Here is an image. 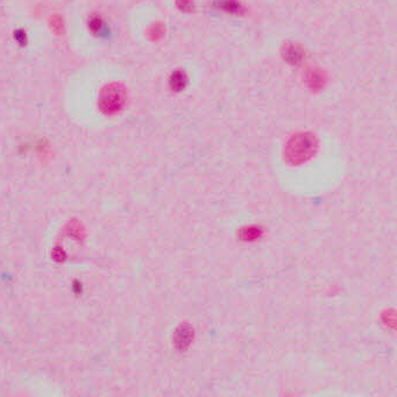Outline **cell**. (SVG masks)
Here are the masks:
<instances>
[{
    "label": "cell",
    "mask_w": 397,
    "mask_h": 397,
    "mask_svg": "<svg viewBox=\"0 0 397 397\" xmlns=\"http://www.w3.org/2000/svg\"><path fill=\"white\" fill-rule=\"evenodd\" d=\"M52 28L55 29V31H62V21L59 20V17H55V19H52Z\"/></svg>",
    "instance_id": "3"
},
{
    "label": "cell",
    "mask_w": 397,
    "mask_h": 397,
    "mask_svg": "<svg viewBox=\"0 0 397 397\" xmlns=\"http://www.w3.org/2000/svg\"><path fill=\"white\" fill-rule=\"evenodd\" d=\"M90 28L91 31L96 33V34H99V33H103L104 31V22L101 20V17L94 15V17L90 19Z\"/></svg>",
    "instance_id": "2"
},
{
    "label": "cell",
    "mask_w": 397,
    "mask_h": 397,
    "mask_svg": "<svg viewBox=\"0 0 397 397\" xmlns=\"http://www.w3.org/2000/svg\"><path fill=\"white\" fill-rule=\"evenodd\" d=\"M126 90L119 83L106 84L99 96V108L105 115H115L125 104Z\"/></svg>",
    "instance_id": "1"
}]
</instances>
